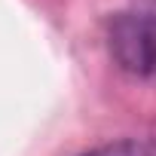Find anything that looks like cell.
I'll return each instance as SVG.
<instances>
[{
    "label": "cell",
    "mask_w": 156,
    "mask_h": 156,
    "mask_svg": "<svg viewBox=\"0 0 156 156\" xmlns=\"http://www.w3.org/2000/svg\"><path fill=\"white\" fill-rule=\"evenodd\" d=\"M110 52L135 76H156V19L122 12L110 22Z\"/></svg>",
    "instance_id": "obj_1"
},
{
    "label": "cell",
    "mask_w": 156,
    "mask_h": 156,
    "mask_svg": "<svg viewBox=\"0 0 156 156\" xmlns=\"http://www.w3.org/2000/svg\"><path fill=\"white\" fill-rule=\"evenodd\" d=\"M80 156H156V135H150V138H122V141L95 147V150L80 153Z\"/></svg>",
    "instance_id": "obj_2"
}]
</instances>
